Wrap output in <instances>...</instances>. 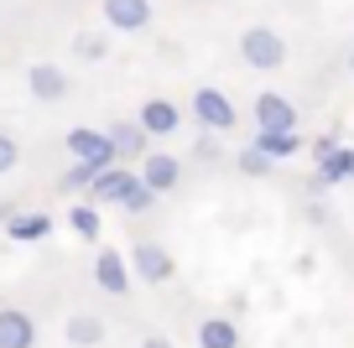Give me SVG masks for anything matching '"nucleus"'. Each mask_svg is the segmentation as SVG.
<instances>
[{
	"label": "nucleus",
	"instance_id": "f257e3e1",
	"mask_svg": "<svg viewBox=\"0 0 354 348\" xmlns=\"http://www.w3.org/2000/svg\"><path fill=\"white\" fill-rule=\"evenodd\" d=\"M240 57L255 73H277L287 63V37H277V26H250V32H240Z\"/></svg>",
	"mask_w": 354,
	"mask_h": 348
},
{
	"label": "nucleus",
	"instance_id": "f03ea898",
	"mask_svg": "<svg viewBox=\"0 0 354 348\" xmlns=\"http://www.w3.org/2000/svg\"><path fill=\"white\" fill-rule=\"evenodd\" d=\"M68 156H73L78 166H88V172L120 166V162H115V146H110V135H104V130H88V125L68 130Z\"/></svg>",
	"mask_w": 354,
	"mask_h": 348
},
{
	"label": "nucleus",
	"instance_id": "7ed1b4c3",
	"mask_svg": "<svg viewBox=\"0 0 354 348\" xmlns=\"http://www.w3.org/2000/svg\"><path fill=\"white\" fill-rule=\"evenodd\" d=\"M125 265H136V276H141L146 286H167V281H172V271H177V265H172V255H167V244H151V240H141V244H136Z\"/></svg>",
	"mask_w": 354,
	"mask_h": 348
},
{
	"label": "nucleus",
	"instance_id": "20e7f679",
	"mask_svg": "<svg viewBox=\"0 0 354 348\" xmlns=\"http://www.w3.org/2000/svg\"><path fill=\"white\" fill-rule=\"evenodd\" d=\"M255 130H297V104L287 94H255Z\"/></svg>",
	"mask_w": 354,
	"mask_h": 348
},
{
	"label": "nucleus",
	"instance_id": "39448f33",
	"mask_svg": "<svg viewBox=\"0 0 354 348\" xmlns=\"http://www.w3.org/2000/svg\"><path fill=\"white\" fill-rule=\"evenodd\" d=\"M110 32H146L151 26V0H100Z\"/></svg>",
	"mask_w": 354,
	"mask_h": 348
},
{
	"label": "nucleus",
	"instance_id": "423d86ee",
	"mask_svg": "<svg viewBox=\"0 0 354 348\" xmlns=\"http://www.w3.org/2000/svg\"><path fill=\"white\" fill-rule=\"evenodd\" d=\"M193 120H198L203 130H234V104L219 88H198V94H193Z\"/></svg>",
	"mask_w": 354,
	"mask_h": 348
},
{
	"label": "nucleus",
	"instance_id": "0eeeda50",
	"mask_svg": "<svg viewBox=\"0 0 354 348\" xmlns=\"http://www.w3.org/2000/svg\"><path fill=\"white\" fill-rule=\"evenodd\" d=\"M26 88H32V99H42V104H57V99H68L73 78L57 63H37V68H26Z\"/></svg>",
	"mask_w": 354,
	"mask_h": 348
},
{
	"label": "nucleus",
	"instance_id": "6e6552de",
	"mask_svg": "<svg viewBox=\"0 0 354 348\" xmlns=\"http://www.w3.org/2000/svg\"><path fill=\"white\" fill-rule=\"evenodd\" d=\"M0 348H37V322L21 307H0Z\"/></svg>",
	"mask_w": 354,
	"mask_h": 348
},
{
	"label": "nucleus",
	"instance_id": "1a4fd4ad",
	"mask_svg": "<svg viewBox=\"0 0 354 348\" xmlns=\"http://www.w3.org/2000/svg\"><path fill=\"white\" fill-rule=\"evenodd\" d=\"M94 281H100L110 296H125L131 291V265H125V255L120 250H100L94 255Z\"/></svg>",
	"mask_w": 354,
	"mask_h": 348
},
{
	"label": "nucleus",
	"instance_id": "9d476101",
	"mask_svg": "<svg viewBox=\"0 0 354 348\" xmlns=\"http://www.w3.org/2000/svg\"><path fill=\"white\" fill-rule=\"evenodd\" d=\"M177 182H183V162H177V156H167V151H156L151 162L141 166V187H151L156 197H162V193H172Z\"/></svg>",
	"mask_w": 354,
	"mask_h": 348
},
{
	"label": "nucleus",
	"instance_id": "9b49d317",
	"mask_svg": "<svg viewBox=\"0 0 354 348\" xmlns=\"http://www.w3.org/2000/svg\"><path fill=\"white\" fill-rule=\"evenodd\" d=\"M136 125H141L146 135H172L177 130V104L172 99H146L141 115H136Z\"/></svg>",
	"mask_w": 354,
	"mask_h": 348
},
{
	"label": "nucleus",
	"instance_id": "f8f14e48",
	"mask_svg": "<svg viewBox=\"0 0 354 348\" xmlns=\"http://www.w3.org/2000/svg\"><path fill=\"white\" fill-rule=\"evenodd\" d=\"M255 151L277 166V162H287V156L302 151V135L297 130H261V135H255Z\"/></svg>",
	"mask_w": 354,
	"mask_h": 348
},
{
	"label": "nucleus",
	"instance_id": "ddd939ff",
	"mask_svg": "<svg viewBox=\"0 0 354 348\" xmlns=\"http://www.w3.org/2000/svg\"><path fill=\"white\" fill-rule=\"evenodd\" d=\"M136 172H125V166H104V172H94V182H88V193H94V203H120L125 187H131Z\"/></svg>",
	"mask_w": 354,
	"mask_h": 348
},
{
	"label": "nucleus",
	"instance_id": "4468645a",
	"mask_svg": "<svg viewBox=\"0 0 354 348\" xmlns=\"http://www.w3.org/2000/svg\"><path fill=\"white\" fill-rule=\"evenodd\" d=\"M63 338L73 348H94V343H104V317H94V312H73L68 317V327H63Z\"/></svg>",
	"mask_w": 354,
	"mask_h": 348
},
{
	"label": "nucleus",
	"instance_id": "2eb2a0df",
	"mask_svg": "<svg viewBox=\"0 0 354 348\" xmlns=\"http://www.w3.org/2000/svg\"><path fill=\"white\" fill-rule=\"evenodd\" d=\"M104 135H110V146H115V162H120V156H141L146 151V130L136 120H115Z\"/></svg>",
	"mask_w": 354,
	"mask_h": 348
},
{
	"label": "nucleus",
	"instance_id": "dca6fc26",
	"mask_svg": "<svg viewBox=\"0 0 354 348\" xmlns=\"http://www.w3.org/2000/svg\"><path fill=\"white\" fill-rule=\"evenodd\" d=\"M318 182H323V187H333V182H354V151L333 146V151L318 162Z\"/></svg>",
	"mask_w": 354,
	"mask_h": 348
},
{
	"label": "nucleus",
	"instance_id": "f3484780",
	"mask_svg": "<svg viewBox=\"0 0 354 348\" xmlns=\"http://www.w3.org/2000/svg\"><path fill=\"white\" fill-rule=\"evenodd\" d=\"M198 348H240V327L230 317H209L198 322Z\"/></svg>",
	"mask_w": 354,
	"mask_h": 348
},
{
	"label": "nucleus",
	"instance_id": "a211bd4d",
	"mask_svg": "<svg viewBox=\"0 0 354 348\" xmlns=\"http://www.w3.org/2000/svg\"><path fill=\"white\" fill-rule=\"evenodd\" d=\"M6 229H11V240L32 244V240H47V234H53V218H47V213H16Z\"/></svg>",
	"mask_w": 354,
	"mask_h": 348
},
{
	"label": "nucleus",
	"instance_id": "6ab92c4d",
	"mask_svg": "<svg viewBox=\"0 0 354 348\" xmlns=\"http://www.w3.org/2000/svg\"><path fill=\"white\" fill-rule=\"evenodd\" d=\"M151 203H156V193H151V187H141V177H131V187H125L120 208H125V213H146Z\"/></svg>",
	"mask_w": 354,
	"mask_h": 348
},
{
	"label": "nucleus",
	"instance_id": "aec40b11",
	"mask_svg": "<svg viewBox=\"0 0 354 348\" xmlns=\"http://www.w3.org/2000/svg\"><path fill=\"white\" fill-rule=\"evenodd\" d=\"M68 224H73V234H84V240H100V213L88 203H78L73 213H68Z\"/></svg>",
	"mask_w": 354,
	"mask_h": 348
},
{
	"label": "nucleus",
	"instance_id": "412c9836",
	"mask_svg": "<svg viewBox=\"0 0 354 348\" xmlns=\"http://www.w3.org/2000/svg\"><path fill=\"white\" fill-rule=\"evenodd\" d=\"M234 162H240V172H245V177H271V162H266V156L255 151V146H245V151L234 156Z\"/></svg>",
	"mask_w": 354,
	"mask_h": 348
},
{
	"label": "nucleus",
	"instance_id": "4be33fe9",
	"mask_svg": "<svg viewBox=\"0 0 354 348\" xmlns=\"http://www.w3.org/2000/svg\"><path fill=\"white\" fill-rule=\"evenodd\" d=\"M16 162H21V146H16V135H6V130H0V177L11 172Z\"/></svg>",
	"mask_w": 354,
	"mask_h": 348
},
{
	"label": "nucleus",
	"instance_id": "5701e85b",
	"mask_svg": "<svg viewBox=\"0 0 354 348\" xmlns=\"http://www.w3.org/2000/svg\"><path fill=\"white\" fill-rule=\"evenodd\" d=\"M88 182H94V172H88V166H68V172H63V193H78V187H88Z\"/></svg>",
	"mask_w": 354,
	"mask_h": 348
},
{
	"label": "nucleus",
	"instance_id": "b1692460",
	"mask_svg": "<svg viewBox=\"0 0 354 348\" xmlns=\"http://www.w3.org/2000/svg\"><path fill=\"white\" fill-rule=\"evenodd\" d=\"M78 57H88V63H94V57H104V42H100V37H78Z\"/></svg>",
	"mask_w": 354,
	"mask_h": 348
},
{
	"label": "nucleus",
	"instance_id": "393cba45",
	"mask_svg": "<svg viewBox=\"0 0 354 348\" xmlns=\"http://www.w3.org/2000/svg\"><path fill=\"white\" fill-rule=\"evenodd\" d=\"M141 348H177V343H172V338H162V333H146Z\"/></svg>",
	"mask_w": 354,
	"mask_h": 348
}]
</instances>
